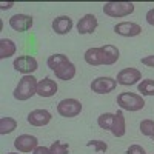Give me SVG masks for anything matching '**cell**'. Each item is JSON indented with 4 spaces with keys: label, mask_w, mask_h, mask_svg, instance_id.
I'll list each match as a JSON object with an SVG mask.
<instances>
[{
    "label": "cell",
    "mask_w": 154,
    "mask_h": 154,
    "mask_svg": "<svg viewBox=\"0 0 154 154\" xmlns=\"http://www.w3.org/2000/svg\"><path fill=\"white\" fill-rule=\"evenodd\" d=\"M8 154H19V152H8Z\"/></svg>",
    "instance_id": "obj_32"
},
{
    "label": "cell",
    "mask_w": 154,
    "mask_h": 154,
    "mask_svg": "<svg viewBox=\"0 0 154 154\" xmlns=\"http://www.w3.org/2000/svg\"><path fill=\"white\" fill-rule=\"evenodd\" d=\"M14 146L19 152H32L38 146V140H37L35 136L22 134L14 140Z\"/></svg>",
    "instance_id": "obj_9"
},
{
    "label": "cell",
    "mask_w": 154,
    "mask_h": 154,
    "mask_svg": "<svg viewBox=\"0 0 154 154\" xmlns=\"http://www.w3.org/2000/svg\"><path fill=\"white\" fill-rule=\"evenodd\" d=\"M28 123L32 126H45L51 122L53 116L48 109H34L28 114Z\"/></svg>",
    "instance_id": "obj_12"
},
{
    "label": "cell",
    "mask_w": 154,
    "mask_h": 154,
    "mask_svg": "<svg viewBox=\"0 0 154 154\" xmlns=\"http://www.w3.org/2000/svg\"><path fill=\"white\" fill-rule=\"evenodd\" d=\"M72 29V19L69 16H59L53 20V31L59 35H65Z\"/></svg>",
    "instance_id": "obj_14"
},
{
    "label": "cell",
    "mask_w": 154,
    "mask_h": 154,
    "mask_svg": "<svg viewBox=\"0 0 154 154\" xmlns=\"http://www.w3.org/2000/svg\"><path fill=\"white\" fill-rule=\"evenodd\" d=\"M117 105L122 111H140L145 106V99L143 96L136 94V93H120L117 96Z\"/></svg>",
    "instance_id": "obj_2"
},
{
    "label": "cell",
    "mask_w": 154,
    "mask_h": 154,
    "mask_svg": "<svg viewBox=\"0 0 154 154\" xmlns=\"http://www.w3.org/2000/svg\"><path fill=\"white\" fill-rule=\"evenodd\" d=\"M68 62H69V59H68V56H65V54H53V56H49V57H48L46 65H48L49 69L57 71L60 66L66 65Z\"/></svg>",
    "instance_id": "obj_20"
},
{
    "label": "cell",
    "mask_w": 154,
    "mask_h": 154,
    "mask_svg": "<svg viewBox=\"0 0 154 154\" xmlns=\"http://www.w3.org/2000/svg\"><path fill=\"white\" fill-rule=\"evenodd\" d=\"M57 89H59V86H57L56 80L49 79V77H45V79L38 80V83H37V94L45 99L53 97L57 93Z\"/></svg>",
    "instance_id": "obj_13"
},
{
    "label": "cell",
    "mask_w": 154,
    "mask_h": 154,
    "mask_svg": "<svg viewBox=\"0 0 154 154\" xmlns=\"http://www.w3.org/2000/svg\"><path fill=\"white\" fill-rule=\"evenodd\" d=\"M75 71H77L75 69V65H74L72 62H68L66 65L60 66L54 72H56V77H57V79H60V80H71V79H74Z\"/></svg>",
    "instance_id": "obj_19"
},
{
    "label": "cell",
    "mask_w": 154,
    "mask_h": 154,
    "mask_svg": "<svg viewBox=\"0 0 154 154\" xmlns=\"http://www.w3.org/2000/svg\"><path fill=\"white\" fill-rule=\"evenodd\" d=\"M82 103L80 100L77 99H63L59 102L57 105V112L62 116V117H75L82 112Z\"/></svg>",
    "instance_id": "obj_4"
},
{
    "label": "cell",
    "mask_w": 154,
    "mask_h": 154,
    "mask_svg": "<svg viewBox=\"0 0 154 154\" xmlns=\"http://www.w3.org/2000/svg\"><path fill=\"white\" fill-rule=\"evenodd\" d=\"M126 154H146V151L140 145H130V148L126 149Z\"/></svg>",
    "instance_id": "obj_27"
},
{
    "label": "cell",
    "mask_w": 154,
    "mask_h": 154,
    "mask_svg": "<svg viewBox=\"0 0 154 154\" xmlns=\"http://www.w3.org/2000/svg\"><path fill=\"white\" fill-rule=\"evenodd\" d=\"M137 89L140 96H154V80L152 79H145L137 85Z\"/></svg>",
    "instance_id": "obj_22"
},
{
    "label": "cell",
    "mask_w": 154,
    "mask_h": 154,
    "mask_svg": "<svg viewBox=\"0 0 154 154\" xmlns=\"http://www.w3.org/2000/svg\"><path fill=\"white\" fill-rule=\"evenodd\" d=\"M114 32L122 37H137L142 32V26L134 22H120L114 26Z\"/></svg>",
    "instance_id": "obj_10"
},
{
    "label": "cell",
    "mask_w": 154,
    "mask_h": 154,
    "mask_svg": "<svg viewBox=\"0 0 154 154\" xmlns=\"http://www.w3.org/2000/svg\"><path fill=\"white\" fill-rule=\"evenodd\" d=\"M97 17L94 14H85L79 22H77V32L85 35V34H93L97 28Z\"/></svg>",
    "instance_id": "obj_11"
},
{
    "label": "cell",
    "mask_w": 154,
    "mask_h": 154,
    "mask_svg": "<svg viewBox=\"0 0 154 154\" xmlns=\"http://www.w3.org/2000/svg\"><path fill=\"white\" fill-rule=\"evenodd\" d=\"M16 51H17V46L11 38H0V59L2 60L14 56Z\"/></svg>",
    "instance_id": "obj_18"
},
{
    "label": "cell",
    "mask_w": 154,
    "mask_h": 154,
    "mask_svg": "<svg viewBox=\"0 0 154 154\" xmlns=\"http://www.w3.org/2000/svg\"><path fill=\"white\" fill-rule=\"evenodd\" d=\"M102 53H103V65H114L120 57L119 48L114 45H103L102 46Z\"/></svg>",
    "instance_id": "obj_17"
},
{
    "label": "cell",
    "mask_w": 154,
    "mask_h": 154,
    "mask_svg": "<svg viewBox=\"0 0 154 154\" xmlns=\"http://www.w3.org/2000/svg\"><path fill=\"white\" fill-rule=\"evenodd\" d=\"M126 133V120L123 111L119 109L117 112H114V120H112V126H111V134L114 137H123Z\"/></svg>",
    "instance_id": "obj_15"
},
{
    "label": "cell",
    "mask_w": 154,
    "mask_h": 154,
    "mask_svg": "<svg viewBox=\"0 0 154 154\" xmlns=\"http://www.w3.org/2000/svg\"><path fill=\"white\" fill-rule=\"evenodd\" d=\"M112 120H114V114H112V112H103V114H100V116H99L97 125L102 128V130H108V131H111Z\"/></svg>",
    "instance_id": "obj_23"
},
{
    "label": "cell",
    "mask_w": 154,
    "mask_h": 154,
    "mask_svg": "<svg viewBox=\"0 0 154 154\" xmlns=\"http://www.w3.org/2000/svg\"><path fill=\"white\" fill-rule=\"evenodd\" d=\"M32 154H49V148H46V146H37L32 151Z\"/></svg>",
    "instance_id": "obj_30"
},
{
    "label": "cell",
    "mask_w": 154,
    "mask_h": 154,
    "mask_svg": "<svg viewBox=\"0 0 154 154\" xmlns=\"http://www.w3.org/2000/svg\"><path fill=\"white\" fill-rule=\"evenodd\" d=\"M86 146H93L96 149V152H106V149H108V145L103 140H89Z\"/></svg>",
    "instance_id": "obj_26"
},
{
    "label": "cell",
    "mask_w": 154,
    "mask_h": 154,
    "mask_svg": "<svg viewBox=\"0 0 154 154\" xmlns=\"http://www.w3.org/2000/svg\"><path fill=\"white\" fill-rule=\"evenodd\" d=\"M103 12L114 19L126 17L134 12V3L133 2H106L103 5Z\"/></svg>",
    "instance_id": "obj_3"
},
{
    "label": "cell",
    "mask_w": 154,
    "mask_h": 154,
    "mask_svg": "<svg viewBox=\"0 0 154 154\" xmlns=\"http://www.w3.org/2000/svg\"><path fill=\"white\" fill-rule=\"evenodd\" d=\"M12 66L23 75H29L38 69V63H37V59L32 56H17L14 62H12Z\"/></svg>",
    "instance_id": "obj_5"
},
{
    "label": "cell",
    "mask_w": 154,
    "mask_h": 154,
    "mask_svg": "<svg viewBox=\"0 0 154 154\" xmlns=\"http://www.w3.org/2000/svg\"><path fill=\"white\" fill-rule=\"evenodd\" d=\"M142 63L145 66H148V68H154V54L152 56H145L142 59Z\"/></svg>",
    "instance_id": "obj_28"
},
{
    "label": "cell",
    "mask_w": 154,
    "mask_h": 154,
    "mask_svg": "<svg viewBox=\"0 0 154 154\" xmlns=\"http://www.w3.org/2000/svg\"><path fill=\"white\" fill-rule=\"evenodd\" d=\"M37 83H38V80L32 74L23 75L19 80L16 89H14V99H17L20 102H25V100L31 99L32 96H35L37 94Z\"/></svg>",
    "instance_id": "obj_1"
},
{
    "label": "cell",
    "mask_w": 154,
    "mask_h": 154,
    "mask_svg": "<svg viewBox=\"0 0 154 154\" xmlns=\"http://www.w3.org/2000/svg\"><path fill=\"white\" fill-rule=\"evenodd\" d=\"M145 19H146V22L151 25V26H154V8H152V9H149V11L146 12Z\"/></svg>",
    "instance_id": "obj_29"
},
{
    "label": "cell",
    "mask_w": 154,
    "mask_h": 154,
    "mask_svg": "<svg viewBox=\"0 0 154 154\" xmlns=\"http://www.w3.org/2000/svg\"><path fill=\"white\" fill-rule=\"evenodd\" d=\"M85 62L91 66H99V65H103V53H102V46L99 48H88L85 51V56H83Z\"/></svg>",
    "instance_id": "obj_16"
},
{
    "label": "cell",
    "mask_w": 154,
    "mask_h": 154,
    "mask_svg": "<svg viewBox=\"0 0 154 154\" xmlns=\"http://www.w3.org/2000/svg\"><path fill=\"white\" fill-rule=\"evenodd\" d=\"M12 5H14V2H8V3L2 2V3H0V8H2V9H9V8H12Z\"/></svg>",
    "instance_id": "obj_31"
},
{
    "label": "cell",
    "mask_w": 154,
    "mask_h": 154,
    "mask_svg": "<svg viewBox=\"0 0 154 154\" xmlns=\"http://www.w3.org/2000/svg\"><path fill=\"white\" fill-rule=\"evenodd\" d=\"M117 83L123 86H131L136 85L139 80H142V72L136 68H123L117 72Z\"/></svg>",
    "instance_id": "obj_7"
},
{
    "label": "cell",
    "mask_w": 154,
    "mask_h": 154,
    "mask_svg": "<svg viewBox=\"0 0 154 154\" xmlns=\"http://www.w3.org/2000/svg\"><path fill=\"white\" fill-rule=\"evenodd\" d=\"M17 128V120L12 117H2L0 119V134H11Z\"/></svg>",
    "instance_id": "obj_21"
},
{
    "label": "cell",
    "mask_w": 154,
    "mask_h": 154,
    "mask_svg": "<svg viewBox=\"0 0 154 154\" xmlns=\"http://www.w3.org/2000/svg\"><path fill=\"white\" fill-rule=\"evenodd\" d=\"M140 133L146 137L154 139V120L151 119H145L140 122Z\"/></svg>",
    "instance_id": "obj_24"
},
{
    "label": "cell",
    "mask_w": 154,
    "mask_h": 154,
    "mask_svg": "<svg viewBox=\"0 0 154 154\" xmlns=\"http://www.w3.org/2000/svg\"><path fill=\"white\" fill-rule=\"evenodd\" d=\"M69 151V145L68 143H62L59 140L51 143L49 146V154H68Z\"/></svg>",
    "instance_id": "obj_25"
},
{
    "label": "cell",
    "mask_w": 154,
    "mask_h": 154,
    "mask_svg": "<svg viewBox=\"0 0 154 154\" xmlns=\"http://www.w3.org/2000/svg\"><path fill=\"white\" fill-rule=\"evenodd\" d=\"M117 86V80L112 77H97L91 82V91L96 94H108Z\"/></svg>",
    "instance_id": "obj_6"
},
{
    "label": "cell",
    "mask_w": 154,
    "mask_h": 154,
    "mask_svg": "<svg viewBox=\"0 0 154 154\" xmlns=\"http://www.w3.org/2000/svg\"><path fill=\"white\" fill-rule=\"evenodd\" d=\"M34 19L28 14H14L9 19V26L17 32H26L32 28Z\"/></svg>",
    "instance_id": "obj_8"
}]
</instances>
